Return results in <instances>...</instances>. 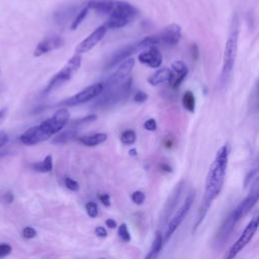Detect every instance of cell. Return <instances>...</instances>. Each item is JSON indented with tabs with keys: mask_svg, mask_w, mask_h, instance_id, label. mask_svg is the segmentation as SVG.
Returning <instances> with one entry per match:
<instances>
[{
	"mask_svg": "<svg viewBox=\"0 0 259 259\" xmlns=\"http://www.w3.org/2000/svg\"><path fill=\"white\" fill-rule=\"evenodd\" d=\"M258 229V215H255L250 223L247 225L239 239L235 242V244L232 245V247L229 249L228 253L225 255V258L232 259L235 256H237L251 241V239L254 237L256 231Z\"/></svg>",
	"mask_w": 259,
	"mask_h": 259,
	"instance_id": "9c48e42d",
	"label": "cell"
},
{
	"mask_svg": "<svg viewBox=\"0 0 259 259\" xmlns=\"http://www.w3.org/2000/svg\"><path fill=\"white\" fill-rule=\"evenodd\" d=\"M106 139H107L106 134L98 133V134H94V135H90V136H83V137L79 138V142H81L85 146L94 147V146H97V145L105 142Z\"/></svg>",
	"mask_w": 259,
	"mask_h": 259,
	"instance_id": "44dd1931",
	"label": "cell"
},
{
	"mask_svg": "<svg viewBox=\"0 0 259 259\" xmlns=\"http://www.w3.org/2000/svg\"><path fill=\"white\" fill-rule=\"evenodd\" d=\"M144 127L147 130V131H150V132H154L156 131L157 128V122L154 118H149L147 119L145 122H144Z\"/></svg>",
	"mask_w": 259,
	"mask_h": 259,
	"instance_id": "836d02e7",
	"label": "cell"
},
{
	"mask_svg": "<svg viewBox=\"0 0 259 259\" xmlns=\"http://www.w3.org/2000/svg\"><path fill=\"white\" fill-rule=\"evenodd\" d=\"M147 51H143L139 56L138 59L141 63L148 65L151 68H158L161 66L163 58L160 50L155 47L154 45L148 47Z\"/></svg>",
	"mask_w": 259,
	"mask_h": 259,
	"instance_id": "9a60e30c",
	"label": "cell"
},
{
	"mask_svg": "<svg viewBox=\"0 0 259 259\" xmlns=\"http://www.w3.org/2000/svg\"><path fill=\"white\" fill-rule=\"evenodd\" d=\"M158 42H162L167 46H175L181 38V27L179 24L171 23L167 25L158 35Z\"/></svg>",
	"mask_w": 259,
	"mask_h": 259,
	"instance_id": "5bb4252c",
	"label": "cell"
},
{
	"mask_svg": "<svg viewBox=\"0 0 259 259\" xmlns=\"http://www.w3.org/2000/svg\"><path fill=\"white\" fill-rule=\"evenodd\" d=\"M102 88H103L102 82L94 83V84L84 88L82 91L78 92L77 94L69 97L68 99L61 101L59 103V105H63L64 107H66V106H75L78 104H83V103L97 97L101 93Z\"/></svg>",
	"mask_w": 259,
	"mask_h": 259,
	"instance_id": "8fae6325",
	"label": "cell"
},
{
	"mask_svg": "<svg viewBox=\"0 0 259 259\" xmlns=\"http://www.w3.org/2000/svg\"><path fill=\"white\" fill-rule=\"evenodd\" d=\"M77 134V128L76 127H72L69 126L67 130L61 132L59 135L56 136V138L52 141V143L54 144H63L68 142L69 140H71L72 138H74Z\"/></svg>",
	"mask_w": 259,
	"mask_h": 259,
	"instance_id": "cb8c5ba5",
	"label": "cell"
},
{
	"mask_svg": "<svg viewBox=\"0 0 259 259\" xmlns=\"http://www.w3.org/2000/svg\"><path fill=\"white\" fill-rule=\"evenodd\" d=\"M238 37H239V20L237 15H234L230 33L226 41L225 51H224V60H223V69H222V78L225 80L231 74L237 56L238 48Z\"/></svg>",
	"mask_w": 259,
	"mask_h": 259,
	"instance_id": "5b68a950",
	"label": "cell"
},
{
	"mask_svg": "<svg viewBox=\"0 0 259 259\" xmlns=\"http://www.w3.org/2000/svg\"><path fill=\"white\" fill-rule=\"evenodd\" d=\"M80 66H81V56L80 55L73 56L66 63V65L50 80L49 84L45 89V92L48 93L53 89L59 87L61 84L65 83L66 81H69L71 77L75 74V72L80 68Z\"/></svg>",
	"mask_w": 259,
	"mask_h": 259,
	"instance_id": "ba28073f",
	"label": "cell"
},
{
	"mask_svg": "<svg viewBox=\"0 0 259 259\" xmlns=\"http://www.w3.org/2000/svg\"><path fill=\"white\" fill-rule=\"evenodd\" d=\"M65 185L68 189H70L72 191H78L80 188L78 182L70 177H65Z\"/></svg>",
	"mask_w": 259,
	"mask_h": 259,
	"instance_id": "4dcf8cb0",
	"label": "cell"
},
{
	"mask_svg": "<svg viewBox=\"0 0 259 259\" xmlns=\"http://www.w3.org/2000/svg\"><path fill=\"white\" fill-rule=\"evenodd\" d=\"M117 0H90L87 7L100 14H109L115 7Z\"/></svg>",
	"mask_w": 259,
	"mask_h": 259,
	"instance_id": "e0dca14e",
	"label": "cell"
},
{
	"mask_svg": "<svg viewBox=\"0 0 259 259\" xmlns=\"http://www.w3.org/2000/svg\"><path fill=\"white\" fill-rule=\"evenodd\" d=\"M95 119H97V115L96 114H89V115H86L82 118H79V119H75L71 122H68L69 126H72V127H76V126H79V125H82V124H85V123H89L91 121H94ZM77 128V127H76Z\"/></svg>",
	"mask_w": 259,
	"mask_h": 259,
	"instance_id": "484cf974",
	"label": "cell"
},
{
	"mask_svg": "<svg viewBox=\"0 0 259 259\" xmlns=\"http://www.w3.org/2000/svg\"><path fill=\"white\" fill-rule=\"evenodd\" d=\"M147 99H148V95H147V93H145L144 91H141V90H139V91L135 94V96H134V100H135V102H138V103L145 102Z\"/></svg>",
	"mask_w": 259,
	"mask_h": 259,
	"instance_id": "d590c367",
	"label": "cell"
},
{
	"mask_svg": "<svg viewBox=\"0 0 259 259\" xmlns=\"http://www.w3.org/2000/svg\"><path fill=\"white\" fill-rule=\"evenodd\" d=\"M98 198L102 202L103 205H105V206H109L110 205V197H109L108 194L100 193V194H98Z\"/></svg>",
	"mask_w": 259,
	"mask_h": 259,
	"instance_id": "8d00e7d4",
	"label": "cell"
},
{
	"mask_svg": "<svg viewBox=\"0 0 259 259\" xmlns=\"http://www.w3.org/2000/svg\"><path fill=\"white\" fill-rule=\"evenodd\" d=\"M105 224H106V226H107L109 229H114V228H116V222H115L114 220H112V219L106 220V221H105Z\"/></svg>",
	"mask_w": 259,
	"mask_h": 259,
	"instance_id": "7bdbcfd3",
	"label": "cell"
},
{
	"mask_svg": "<svg viewBox=\"0 0 259 259\" xmlns=\"http://www.w3.org/2000/svg\"><path fill=\"white\" fill-rule=\"evenodd\" d=\"M256 173H257V169H253V170H251V172L249 173V175L246 177L245 186H247V185H248V183H249V180H250V179H252V177H254V176L256 175Z\"/></svg>",
	"mask_w": 259,
	"mask_h": 259,
	"instance_id": "b9f144b4",
	"label": "cell"
},
{
	"mask_svg": "<svg viewBox=\"0 0 259 259\" xmlns=\"http://www.w3.org/2000/svg\"><path fill=\"white\" fill-rule=\"evenodd\" d=\"M70 113L66 107L58 109L53 116L41 123L31 126L20 136V142L24 145L32 146L47 141L52 136L63 130L69 122Z\"/></svg>",
	"mask_w": 259,
	"mask_h": 259,
	"instance_id": "7a4b0ae2",
	"label": "cell"
},
{
	"mask_svg": "<svg viewBox=\"0 0 259 259\" xmlns=\"http://www.w3.org/2000/svg\"><path fill=\"white\" fill-rule=\"evenodd\" d=\"M228 157H229L228 145H224L218 151L215 159L213 160L208 170V173L206 175L204 196L198 211L197 221L194 225V230L198 228L203 218L205 217L211 202L219 196V194L223 189V185H224L225 177L227 173V167H228Z\"/></svg>",
	"mask_w": 259,
	"mask_h": 259,
	"instance_id": "6da1fadb",
	"label": "cell"
},
{
	"mask_svg": "<svg viewBox=\"0 0 259 259\" xmlns=\"http://www.w3.org/2000/svg\"><path fill=\"white\" fill-rule=\"evenodd\" d=\"M195 197V191H190L184 202L182 203V205L178 208V210H176V212L173 214V217L171 218V220L168 223V227H167V231L165 234V242H167L169 240V238L172 236V234L176 231V229L180 226V224L183 222V220L185 219L186 214L188 213L193 200Z\"/></svg>",
	"mask_w": 259,
	"mask_h": 259,
	"instance_id": "30bf717a",
	"label": "cell"
},
{
	"mask_svg": "<svg viewBox=\"0 0 259 259\" xmlns=\"http://www.w3.org/2000/svg\"><path fill=\"white\" fill-rule=\"evenodd\" d=\"M258 197H259L258 180L256 179V181L253 185V188L251 189L248 196L244 200H242L235 207V209L231 212V214L225 220V222L222 225V227L219 231V234H218V239L219 240L225 241L231 235V233L233 232L237 223L243 217H245L253 208V206L256 204V202L258 201Z\"/></svg>",
	"mask_w": 259,
	"mask_h": 259,
	"instance_id": "3957f363",
	"label": "cell"
},
{
	"mask_svg": "<svg viewBox=\"0 0 259 259\" xmlns=\"http://www.w3.org/2000/svg\"><path fill=\"white\" fill-rule=\"evenodd\" d=\"M63 44H64V40L59 35L48 36V37L44 38L40 42H38V45L36 46V48L33 52V56L40 57L53 50L61 48L63 46Z\"/></svg>",
	"mask_w": 259,
	"mask_h": 259,
	"instance_id": "2e32d148",
	"label": "cell"
},
{
	"mask_svg": "<svg viewBox=\"0 0 259 259\" xmlns=\"http://www.w3.org/2000/svg\"><path fill=\"white\" fill-rule=\"evenodd\" d=\"M163 247V236L161 234V232L157 231L156 235H155V239L153 241V244L151 246V249L148 253V255L146 256L147 259H155L158 257L161 249Z\"/></svg>",
	"mask_w": 259,
	"mask_h": 259,
	"instance_id": "7402d4cb",
	"label": "cell"
},
{
	"mask_svg": "<svg viewBox=\"0 0 259 259\" xmlns=\"http://www.w3.org/2000/svg\"><path fill=\"white\" fill-rule=\"evenodd\" d=\"M182 104L184 106V108L186 110H188L189 112H194V109H195V98H194V95L191 91H186L184 94H183V97H182Z\"/></svg>",
	"mask_w": 259,
	"mask_h": 259,
	"instance_id": "d4e9b609",
	"label": "cell"
},
{
	"mask_svg": "<svg viewBox=\"0 0 259 259\" xmlns=\"http://www.w3.org/2000/svg\"><path fill=\"white\" fill-rule=\"evenodd\" d=\"M8 140H9L8 135L5 132H3V131L0 132V149L7 144Z\"/></svg>",
	"mask_w": 259,
	"mask_h": 259,
	"instance_id": "74e56055",
	"label": "cell"
},
{
	"mask_svg": "<svg viewBox=\"0 0 259 259\" xmlns=\"http://www.w3.org/2000/svg\"><path fill=\"white\" fill-rule=\"evenodd\" d=\"M85 208H86V211H87V214L90 217V218H96L97 214H98V207H97V204L93 201H89L86 203L85 205Z\"/></svg>",
	"mask_w": 259,
	"mask_h": 259,
	"instance_id": "f546056e",
	"label": "cell"
},
{
	"mask_svg": "<svg viewBox=\"0 0 259 259\" xmlns=\"http://www.w3.org/2000/svg\"><path fill=\"white\" fill-rule=\"evenodd\" d=\"M158 44V38L157 35H151V36H147L141 40H138L136 42H133L131 45H127L123 48H121L120 50H118L111 58V60L108 62L107 66L105 67L106 69H110L116 65H118L120 62H122L123 60L130 58L132 55H134L135 53L145 50L146 48L152 46V45H156Z\"/></svg>",
	"mask_w": 259,
	"mask_h": 259,
	"instance_id": "52a82bcc",
	"label": "cell"
},
{
	"mask_svg": "<svg viewBox=\"0 0 259 259\" xmlns=\"http://www.w3.org/2000/svg\"><path fill=\"white\" fill-rule=\"evenodd\" d=\"M31 168L34 171L41 172V173H47L52 171L53 169V158L51 155H48L45 157V159L41 162H36L31 164Z\"/></svg>",
	"mask_w": 259,
	"mask_h": 259,
	"instance_id": "603a6c76",
	"label": "cell"
},
{
	"mask_svg": "<svg viewBox=\"0 0 259 259\" xmlns=\"http://www.w3.org/2000/svg\"><path fill=\"white\" fill-rule=\"evenodd\" d=\"M132 89V78L127 77L118 84L102 89L101 93L97 96V100L94 103V107L106 108L115 105L123 98L127 97Z\"/></svg>",
	"mask_w": 259,
	"mask_h": 259,
	"instance_id": "277c9868",
	"label": "cell"
},
{
	"mask_svg": "<svg viewBox=\"0 0 259 259\" xmlns=\"http://www.w3.org/2000/svg\"><path fill=\"white\" fill-rule=\"evenodd\" d=\"M136 139H137V135L133 130H126L120 136V141L124 145H133L136 142Z\"/></svg>",
	"mask_w": 259,
	"mask_h": 259,
	"instance_id": "4316f807",
	"label": "cell"
},
{
	"mask_svg": "<svg viewBox=\"0 0 259 259\" xmlns=\"http://www.w3.org/2000/svg\"><path fill=\"white\" fill-rule=\"evenodd\" d=\"M96 236L100 237V238H105L107 236V232L103 227H96L94 230Z\"/></svg>",
	"mask_w": 259,
	"mask_h": 259,
	"instance_id": "f35d334b",
	"label": "cell"
},
{
	"mask_svg": "<svg viewBox=\"0 0 259 259\" xmlns=\"http://www.w3.org/2000/svg\"><path fill=\"white\" fill-rule=\"evenodd\" d=\"M138 9L126 1L117 0L114 9L104 23L106 28H120L132 22L138 15Z\"/></svg>",
	"mask_w": 259,
	"mask_h": 259,
	"instance_id": "8992f818",
	"label": "cell"
},
{
	"mask_svg": "<svg viewBox=\"0 0 259 259\" xmlns=\"http://www.w3.org/2000/svg\"><path fill=\"white\" fill-rule=\"evenodd\" d=\"M181 190H182V182L177 184V186L173 190L172 194L170 195V198L167 201V203H166V205L164 207V210H163V215H162L163 219H161V220L167 221L169 215L173 212V209L175 208V206H176V204H177V202L179 200V197H180V194H181Z\"/></svg>",
	"mask_w": 259,
	"mask_h": 259,
	"instance_id": "ac0fdd59",
	"label": "cell"
},
{
	"mask_svg": "<svg viewBox=\"0 0 259 259\" xmlns=\"http://www.w3.org/2000/svg\"><path fill=\"white\" fill-rule=\"evenodd\" d=\"M7 115V108H2L0 109V123L4 120V118Z\"/></svg>",
	"mask_w": 259,
	"mask_h": 259,
	"instance_id": "ee69618b",
	"label": "cell"
},
{
	"mask_svg": "<svg viewBox=\"0 0 259 259\" xmlns=\"http://www.w3.org/2000/svg\"><path fill=\"white\" fill-rule=\"evenodd\" d=\"M134 66H135V60L133 58H127L123 60L121 64L119 63V66L116 69V71L105 82H102V85H103L102 89L112 87L118 84L119 82L123 81L124 79H126L130 76Z\"/></svg>",
	"mask_w": 259,
	"mask_h": 259,
	"instance_id": "7c38bea8",
	"label": "cell"
},
{
	"mask_svg": "<svg viewBox=\"0 0 259 259\" xmlns=\"http://www.w3.org/2000/svg\"><path fill=\"white\" fill-rule=\"evenodd\" d=\"M173 79H174V74L171 72V70L168 68H162L148 78V83L153 86H157L167 81L171 82Z\"/></svg>",
	"mask_w": 259,
	"mask_h": 259,
	"instance_id": "d6986e66",
	"label": "cell"
},
{
	"mask_svg": "<svg viewBox=\"0 0 259 259\" xmlns=\"http://www.w3.org/2000/svg\"><path fill=\"white\" fill-rule=\"evenodd\" d=\"M190 52H191V57H192V59H193V60H197V58H198V47H197L195 44L191 45Z\"/></svg>",
	"mask_w": 259,
	"mask_h": 259,
	"instance_id": "ab89813d",
	"label": "cell"
},
{
	"mask_svg": "<svg viewBox=\"0 0 259 259\" xmlns=\"http://www.w3.org/2000/svg\"><path fill=\"white\" fill-rule=\"evenodd\" d=\"M128 154L131 155V156H133V157H135V156H137V150L136 149H131L130 151H128Z\"/></svg>",
	"mask_w": 259,
	"mask_h": 259,
	"instance_id": "bcb514c9",
	"label": "cell"
},
{
	"mask_svg": "<svg viewBox=\"0 0 259 259\" xmlns=\"http://www.w3.org/2000/svg\"><path fill=\"white\" fill-rule=\"evenodd\" d=\"M160 167L162 168V170H164L166 172H172V168L169 165H167V164H161Z\"/></svg>",
	"mask_w": 259,
	"mask_h": 259,
	"instance_id": "f6af8a7d",
	"label": "cell"
},
{
	"mask_svg": "<svg viewBox=\"0 0 259 259\" xmlns=\"http://www.w3.org/2000/svg\"><path fill=\"white\" fill-rule=\"evenodd\" d=\"M118 236L124 242H130L131 241V234H130L128 230H127V227H126L125 223H122L118 227Z\"/></svg>",
	"mask_w": 259,
	"mask_h": 259,
	"instance_id": "f1b7e54d",
	"label": "cell"
},
{
	"mask_svg": "<svg viewBox=\"0 0 259 259\" xmlns=\"http://www.w3.org/2000/svg\"><path fill=\"white\" fill-rule=\"evenodd\" d=\"M145 198H146V195L143 191H135L133 194H132V200L136 203V204H142L144 201H145Z\"/></svg>",
	"mask_w": 259,
	"mask_h": 259,
	"instance_id": "1f68e13d",
	"label": "cell"
},
{
	"mask_svg": "<svg viewBox=\"0 0 259 259\" xmlns=\"http://www.w3.org/2000/svg\"><path fill=\"white\" fill-rule=\"evenodd\" d=\"M88 11H89V8L86 6V7H84V8L77 14V16L74 18V20L72 21V24H71V29H72V30H75V29L80 25V23H81V22L84 20V18L86 17Z\"/></svg>",
	"mask_w": 259,
	"mask_h": 259,
	"instance_id": "83f0119b",
	"label": "cell"
},
{
	"mask_svg": "<svg viewBox=\"0 0 259 259\" xmlns=\"http://www.w3.org/2000/svg\"><path fill=\"white\" fill-rule=\"evenodd\" d=\"M22 236L25 239H32L36 236V231L32 227H25L22 230Z\"/></svg>",
	"mask_w": 259,
	"mask_h": 259,
	"instance_id": "d6a6232c",
	"label": "cell"
},
{
	"mask_svg": "<svg viewBox=\"0 0 259 259\" xmlns=\"http://www.w3.org/2000/svg\"><path fill=\"white\" fill-rule=\"evenodd\" d=\"M107 28L105 25L98 26L93 32H91L85 39H83L77 47H76V53L82 54L90 51L93 47H95L105 35Z\"/></svg>",
	"mask_w": 259,
	"mask_h": 259,
	"instance_id": "4fadbf2b",
	"label": "cell"
},
{
	"mask_svg": "<svg viewBox=\"0 0 259 259\" xmlns=\"http://www.w3.org/2000/svg\"><path fill=\"white\" fill-rule=\"evenodd\" d=\"M172 69L177 73V77L171 81V87L173 89H177L187 76L188 69L182 61H175L172 63Z\"/></svg>",
	"mask_w": 259,
	"mask_h": 259,
	"instance_id": "ffe728a7",
	"label": "cell"
},
{
	"mask_svg": "<svg viewBox=\"0 0 259 259\" xmlns=\"http://www.w3.org/2000/svg\"><path fill=\"white\" fill-rule=\"evenodd\" d=\"M11 251H12V248L9 244H6V243L0 244V257H5L9 255Z\"/></svg>",
	"mask_w": 259,
	"mask_h": 259,
	"instance_id": "e575fe53",
	"label": "cell"
},
{
	"mask_svg": "<svg viewBox=\"0 0 259 259\" xmlns=\"http://www.w3.org/2000/svg\"><path fill=\"white\" fill-rule=\"evenodd\" d=\"M3 200L7 203H10L13 201V194L11 192H6L4 194V197H3Z\"/></svg>",
	"mask_w": 259,
	"mask_h": 259,
	"instance_id": "60d3db41",
	"label": "cell"
}]
</instances>
